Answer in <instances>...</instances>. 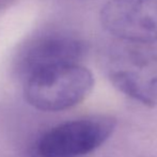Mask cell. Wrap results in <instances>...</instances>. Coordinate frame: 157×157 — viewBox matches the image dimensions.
I'll list each match as a JSON object with an SVG mask.
<instances>
[{"mask_svg": "<svg viewBox=\"0 0 157 157\" xmlns=\"http://www.w3.org/2000/svg\"><path fill=\"white\" fill-rule=\"evenodd\" d=\"M103 67L121 93L147 107L157 105V48L153 44L121 41L105 54Z\"/></svg>", "mask_w": 157, "mask_h": 157, "instance_id": "1", "label": "cell"}, {"mask_svg": "<svg viewBox=\"0 0 157 157\" xmlns=\"http://www.w3.org/2000/svg\"><path fill=\"white\" fill-rule=\"evenodd\" d=\"M93 74L80 63L47 66L24 79V96L30 106L48 112L78 105L91 93Z\"/></svg>", "mask_w": 157, "mask_h": 157, "instance_id": "2", "label": "cell"}, {"mask_svg": "<svg viewBox=\"0 0 157 157\" xmlns=\"http://www.w3.org/2000/svg\"><path fill=\"white\" fill-rule=\"evenodd\" d=\"M109 116L86 117L60 123L48 129L37 142L41 157H80L103 145L116 129Z\"/></svg>", "mask_w": 157, "mask_h": 157, "instance_id": "3", "label": "cell"}, {"mask_svg": "<svg viewBox=\"0 0 157 157\" xmlns=\"http://www.w3.org/2000/svg\"><path fill=\"white\" fill-rule=\"evenodd\" d=\"M87 44L66 32L45 31L29 39L16 57V71L25 79L31 73L47 66L79 63L87 55Z\"/></svg>", "mask_w": 157, "mask_h": 157, "instance_id": "4", "label": "cell"}, {"mask_svg": "<svg viewBox=\"0 0 157 157\" xmlns=\"http://www.w3.org/2000/svg\"><path fill=\"white\" fill-rule=\"evenodd\" d=\"M101 21L121 41L157 43V0H109L101 11Z\"/></svg>", "mask_w": 157, "mask_h": 157, "instance_id": "5", "label": "cell"}, {"mask_svg": "<svg viewBox=\"0 0 157 157\" xmlns=\"http://www.w3.org/2000/svg\"><path fill=\"white\" fill-rule=\"evenodd\" d=\"M16 0H0V16L6 12L8 9L12 6L13 3H15Z\"/></svg>", "mask_w": 157, "mask_h": 157, "instance_id": "6", "label": "cell"}]
</instances>
